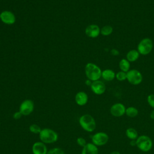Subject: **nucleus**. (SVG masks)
<instances>
[{"instance_id":"12","label":"nucleus","mask_w":154,"mask_h":154,"mask_svg":"<svg viewBox=\"0 0 154 154\" xmlns=\"http://www.w3.org/2000/svg\"><path fill=\"white\" fill-rule=\"evenodd\" d=\"M85 32L88 37L91 38H96L100 34V29L98 25L91 24L87 26Z\"/></svg>"},{"instance_id":"18","label":"nucleus","mask_w":154,"mask_h":154,"mask_svg":"<svg viewBox=\"0 0 154 154\" xmlns=\"http://www.w3.org/2000/svg\"><path fill=\"white\" fill-rule=\"evenodd\" d=\"M125 134L131 140H136L139 136L137 131L134 128H128L125 131Z\"/></svg>"},{"instance_id":"10","label":"nucleus","mask_w":154,"mask_h":154,"mask_svg":"<svg viewBox=\"0 0 154 154\" xmlns=\"http://www.w3.org/2000/svg\"><path fill=\"white\" fill-rule=\"evenodd\" d=\"M90 87L92 91L97 95H101L103 94L106 90V86L105 84L100 80L93 81Z\"/></svg>"},{"instance_id":"20","label":"nucleus","mask_w":154,"mask_h":154,"mask_svg":"<svg viewBox=\"0 0 154 154\" xmlns=\"http://www.w3.org/2000/svg\"><path fill=\"white\" fill-rule=\"evenodd\" d=\"M119 68L121 71L127 73L130 70V62L125 58H122L119 62Z\"/></svg>"},{"instance_id":"9","label":"nucleus","mask_w":154,"mask_h":154,"mask_svg":"<svg viewBox=\"0 0 154 154\" xmlns=\"http://www.w3.org/2000/svg\"><path fill=\"white\" fill-rule=\"evenodd\" d=\"M126 108L122 103H114L110 108L111 114L115 117H120L125 114Z\"/></svg>"},{"instance_id":"5","label":"nucleus","mask_w":154,"mask_h":154,"mask_svg":"<svg viewBox=\"0 0 154 154\" xmlns=\"http://www.w3.org/2000/svg\"><path fill=\"white\" fill-rule=\"evenodd\" d=\"M153 46V41L150 38L146 37L143 38L138 45L137 51L140 54L146 55L151 52Z\"/></svg>"},{"instance_id":"13","label":"nucleus","mask_w":154,"mask_h":154,"mask_svg":"<svg viewBox=\"0 0 154 154\" xmlns=\"http://www.w3.org/2000/svg\"><path fill=\"white\" fill-rule=\"evenodd\" d=\"M32 152L33 154H47L48 149L44 143L37 141L32 144Z\"/></svg>"},{"instance_id":"19","label":"nucleus","mask_w":154,"mask_h":154,"mask_svg":"<svg viewBox=\"0 0 154 154\" xmlns=\"http://www.w3.org/2000/svg\"><path fill=\"white\" fill-rule=\"evenodd\" d=\"M125 114L130 118H134L135 117H137L138 114V110L137 108L131 106H129L128 108H126V112H125Z\"/></svg>"},{"instance_id":"3","label":"nucleus","mask_w":154,"mask_h":154,"mask_svg":"<svg viewBox=\"0 0 154 154\" xmlns=\"http://www.w3.org/2000/svg\"><path fill=\"white\" fill-rule=\"evenodd\" d=\"M135 146L143 152H149L153 147V141L147 135H141L135 140Z\"/></svg>"},{"instance_id":"11","label":"nucleus","mask_w":154,"mask_h":154,"mask_svg":"<svg viewBox=\"0 0 154 154\" xmlns=\"http://www.w3.org/2000/svg\"><path fill=\"white\" fill-rule=\"evenodd\" d=\"M0 19L2 22L7 25L13 24L16 21L14 14L10 11L5 10L0 14Z\"/></svg>"},{"instance_id":"23","label":"nucleus","mask_w":154,"mask_h":154,"mask_svg":"<svg viewBox=\"0 0 154 154\" xmlns=\"http://www.w3.org/2000/svg\"><path fill=\"white\" fill-rule=\"evenodd\" d=\"M116 78L119 81H125L127 78V73L126 72L120 70L116 74Z\"/></svg>"},{"instance_id":"31","label":"nucleus","mask_w":154,"mask_h":154,"mask_svg":"<svg viewBox=\"0 0 154 154\" xmlns=\"http://www.w3.org/2000/svg\"><path fill=\"white\" fill-rule=\"evenodd\" d=\"M109 154H120V153L119 152V151H117V150H114V151H112Z\"/></svg>"},{"instance_id":"6","label":"nucleus","mask_w":154,"mask_h":154,"mask_svg":"<svg viewBox=\"0 0 154 154\" xmlns=\"http://www.w3.org/2000/svg\"><path fill=\"white\" fill-rule=\"evenodd\" d=\"M128 81L132 85H137L143 81V76L141 73L137 69L129 70L127 73Z\"/></svg>"},{"instance_id":"8","label":"nucleus","mask_w":154,"mask_h":154,"mask_svg":"<svg viewBox=\"0 0 154 154\" xmlns=\"http://www.w3.org/2000/svg\"><path fill=\"white\" fill-rule=\"evenodd\" d=\"M34 108V104L32 100L30 99H26L23 100L20 105L19 111L22 116H26L32 112Z\"/></svg>"},{"instance_id":"29","label":"nucleus","mask_w":154,"mask_h":154,"mask_svg":"<svg viewBox=\"0 0 154 154\" xmlns=\"http://www.w3.org/2000/svg\"><path fill=\"white\" fill-rule=\"evenodd\" d=\"M150 118L152 120H154V109L150 113Z\"/></svg>"},{"instance_id":"30","label":"nucleus","mask_w":154,"mask_h":154,"mask_svg":"<svg viewBox=\"0 0 154 154\" xmlns=\"http://www.w3.org/2000/svg\"><path fill=\"white\" fill-rule=\"evenodd\" d=\"M85 84L87 85H91V83H92V81H91V80H90V79H87L86 81H85Z\"/></svg>"},{"instance_id":"27","label":"nucleus","mask_w":154,"mask_h":154,"mask_svg":"<svg viewBox=\"0 0 154 154\" xmlns=\"http://www.w3.org/2000/svg\"><path fill=\"white\" fill-rule=\"evenodd\" d=\"M22 114L19 111L15 112L13 115V117L14 120H19L22 117Z\"/></svg>"},{"instance_id":"14","label":"nucleus","mask_w":154,"mask_h":154,"mask_svg":"<svg viewBox=\"0 0 154 154\" xmlns=\"http://www.w3.org/2000/svg\"><path fill=\"white\" fill-rule=\"evenodd\" d=\"M88 100V95L84 91L78 92L75 97V100L77 105L79 106H84L87 102Z\"/></svg>"},{"instance_id":"24","label":"nucleus","mask_w":154,"mask_h":154,"mask_svg":"<svg viewBox=\"0 0 154 154\" xmlns=\"http://www.w3.org/2000/svg\"><path fill=\"white\" fill-rule=\"evenodd\" d=\"M47 154H65L64 152L59 147H54L48 151Z\"/></svg>"},{"instance_id":"1","label":"nucleus","mask_w":154,"mask_h":154,"mask_svg":"<svg viewBox=\"0 0 154 154\" xmlns=\"http://www.w3.org/2000/svg\"><path fill=\"white\" fill-rule=\"evenodd\" d=\"M79 123L81 128L88 132H93L96 128V123L94 117L90 114H84L79 119Z\"/></svg>"},{"instance_id":"26","label":"nucleus","mask_w":154,"mask_h":154,"mask_svg":"<svg viewBox=\"0 0 154 154\" xmlns=\"http://www.w3.org/2000/svg\"><path fill=\"white\" fill-rule=\"evenodd\" d=\"M76 143L78 144V145H79V146H81L82 147H84L87 144L86 140L83 137H78L76 140Z\"/></svg>"},{"instance_id":"2","label":"nucleus","mask_w":154,"mask_h":154,"mask_svg":"<svg viewBox=\"0 0 154 154\" xmlns=\"http://www.w3.org/2000/svg\"><path fill=\"white\" fill-rule=\"evenodd\" d=\"M85 73L87 78L92 82L99 80L102 76V70L96 64L89 63L85 67Z\"/></svg>"},{"instance_id":"25","label":"nucleus","mask_w":154,"mask_h":154,"mask_svg":"<svg viewBox=\"0 0 154 154\" xmlns=\"http://www.w3.org/2000/svg\"><path fill=\"white\" fill-rule=\"evenodd\" d=\"M147 102L149 105L154 109V94H150L147 96Z\"/></svg>"},{"instance_id":"22","label":"nucleus","mask_w":154,"mask_h":154,"mask_svg":"<svg viewBox=\"0 0 154 154\" xmlns=\"http://www.w3.org/2000/svg\"><path fill=\"white\" fill-rule=\"evenodd\" d=\"M29 130L31 132L34 134H39L41 132V128L37 124H32L29 127Z\"/></svg>"},{"instance_id":"7","label":"nucleus","mask_w":154,"mask_h":154,"mask_svg":"<svg viewBox=\"0 0 154 154\" xmlns=\"http://www.w3.org/2000/svg\"><path fill=\"white\" fill-rule=\"evenodd\" d=\"M109 140L108 135L104 132H98L91 137V141L96 146H103L105 145Z\"/></svg>"},{"instance_id":"17","label":"nucleus","mask_w":154,"mask_h":154,"mask_svg":"<svg viewBox=\"0 0 154 154\" xmlns=\"http://www.w3.org/2000/svg\"><path fill=\"white\" fill-rule=\"evenodd\" d=\"M140 53L137 50L132 49L128 52L126 54V60L131 62H134L139 58Z\"/></svg>"},{"instance_id":"21","label":"nucleus","mask_w":154,"mask_h":154,"mask_svg":"<svg viewBox=\"0 0 154 154\" xmlns=\"http://www.w3.org/2000/svg\"><path fill=\"white\" fill-rule=\"evenodd\" d=\"M112 31H113V28L110 25L103 26L100 29V34L104 36H108V35L111 34Z\"/></svg>"},{"instance_id":"4","label":"nucleus","mask_w":154,"mask_h":154,"mask_svg":"<svg viewBox=\"0 0 154 154\" xmlns=\"http://www.w3.org/2000/svg\"><path fill=\"white\" fill-rule=\"evenodd\" d=\"M39 138L45 144H51L56 142L58 138V134L53 129L44 128L40 132Z\"/></svg>"},{"instance_id":"15","label":"nucleus","mask_w":154,"mask_h":154,"mask_svg":"<svg viewBox=\"0 0 154 154\" xmlns=\"http://www.w3.org/2000/svg\"><path fill=\"white\" fill-rule=\"evenodd\" d=\"M99 150L97 146L92 143H87V144L82 147L81 154H98Z\"/></svg>"},{"instance_id":"16","label":"nucleus","mask_w":154,"mask_h":154,"mask_svg":"<svg viewBox=\"0 0 154 154\" xmlns=\"http://www.w3.org/2000/svg\"><path fill=\"white\" fill-rule=\"evenodd\" d=\"M106 81H111L116 78L115 72L111 69H105L102 71V76Z\"/></svg>"},{"instance_id":"28","label":"nucleus","mask_w":154,"mask_h":154,"mask_svg":"<svg viewBox=\"0 0 154 154\" xmlns=\"http://www.w3.org/2000/svg\"><path fill=\"white\" fill-rule=\"evenodd\" d=\"M111 53L113 55H117L119 54V51L117 49H114L111 51Z\"/></svg>"}]
</instances>
